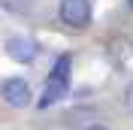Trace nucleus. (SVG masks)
Listing matches in <instances>:
<instances>
[{
	"mask_svg": "<svg viewBox=\"0 0 133 130\" xmlns=\"http://www.w3.org/2000/svg\"><path fill=\"white\" fill-rule=\"evenodd\" d=\"M127 6H130V9H133V0H127Z\"/></svg>",
	"mask_w": 133,
	"mask_h": 130,
	"instance_id": "7",
	"label": "nucleus"
},
{
	"mask_svg": "<svg viewBox=\"0 0 133 130\" xmlns=\"http://www.w3.org/2000/svg\"><path fill=\"white\" fill-rule=\"evenodd\" d=\"M70 67H73V57L70 55H61L55 61L49 79H45V91H42V97H39V109H49V106L61 103L70 94Z\"/></svg>",
	"mask_w": 133,
	"mask_h": 130,
	"instance_id": "1",
	"label": "nucleus"
},
{
	"mask_svg": "<svg viewBox=\"0 0 133 130\" xmlns=\"http://www.w3.org/2000/svg\"><path fill=\"white\" fill-rule=\"evenodd\" d=\"M124 106H127V112H133V82L127 85V91H124Z\"/></svg>",
	"mask_w": 133,
	"mask_h": 130,
	"instance_id": "5",
	"label": "nucleus"
},
{
	"mask_svg": "<svg viewBox=\"0 0 133 130\" xmlns=\"http://www.w3.org/2000/svg\"><path fill=\"white\" fill-rule=\"evenodd\" d=\"M58 15L66 27H73V30H85V27L91 24V0H61L58 6Z\"/></svg>",
	"mask_w": 133,
	"mask_h": 130,
	"instance_id": "2",
	"label": "nucleus"
},
{
	"mask_svg": "<svg viewBox=\"0 0 133 130\" xmlns=\"http://www.w3.org/2000/svg\"><path fill=\"white\" fill-rule=\"evenodd\" d=\"M85 130H109V127H103V124H91V127H85Z\"/></svg>",
	"mask_w": 133,
	"mask_h": 130,
	"instance_id": "6",
	"label": "nucleus"
},
{
	"mask_svg": "<svg viewBox=\"0 0 133 130\" xmlns=\"http://www.w3.org/2000/svg\"><path fill=\"white\" fill-rule=\"evenodd\" d=\"M3 49H6V57H9V61H15V64H33V61H36V55H39L36 40L21 36V33L9 36V40L3 42Z\"/></svg>",
	"mask_w": 133,
	"mask_h": 130,
	"instance_id": "4",
	"label": "nucleus"
},
{
	"mask_svg": "<svg viewBox=\"0 0 133 130\" xmlns=\"http://www.w3.org/2000/svg\"><path fill=\"white\" fill-rule=\"evenodd\" d=\"M0 97H3L6 106H12V109H27L33 103V91H30V85L21 76H12V79H6L0 85Z\"/></svg>",
	"mask_w": 133,
	"mask_h": 130,
	"instance_id": "3",
	"label": "nucleus"
}]
</instances>
